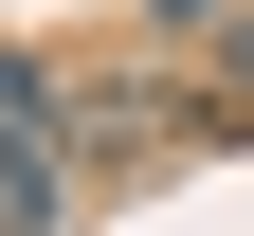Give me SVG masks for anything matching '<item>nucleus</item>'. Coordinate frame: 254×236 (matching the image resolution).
<instances>
[{
	"instance_id": "obj_1",
	"label": "nucleus",
	"mask_w": 254,
	"mask_h": 236,
	"mask_svg": "<svg viewBox=\"0 0 254 236\" xmlns=\"http://www.w3.org/2000/svg\"><path fill=\"white\" fill-rule=\"evenodd\" d=\"M0 163H73V73L55 55H0Z\"/></svg>"
},
{
	"instance_id": "obj_2",
	"label": "nucleus",
	"mask_w": 254,
	"mask_h": 236,
	"mask_svg": "<svg viewBox=\"0 0 254 236\" xmlns=\"http://www.w3.org/2000/svg\"><path fill=\"white\" fill-rule=\"evenodd\" d=\"M73 218V163H0V236H55Z\"/></svg>"
},
{
	"instance_id": "obj_3",
	"label": "nucleus",
	"mask_w": 254,
	"mask_h": 236,
	"mask_svg": "<svg viewBox=\"0 0 254 236\" xmlns=\"http://www.w3.org/2000/svg\"><path fill=\"white\" fill-rule=\"evenodd\" d=\"M200 73H218V91L254 109V0H218V37H200Z\"/></svg>"
},
{
	"instance_id": "obj_4",
	"label": "nucleus",
	"mask_w": 254,
	"mask_h": 236,
	"mask_svg": "<svg viewBox=\"0 0 254 236\" xmlns=\"http://www.w3.org/2000/svg\"><path fill=\"white\" fill-rule=\"evenodd\" d=\"M218 37V0H145V55H200Z\"/></svg>"
}]
</instances>
